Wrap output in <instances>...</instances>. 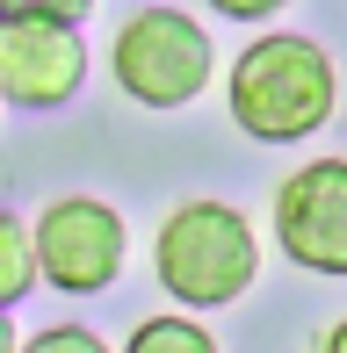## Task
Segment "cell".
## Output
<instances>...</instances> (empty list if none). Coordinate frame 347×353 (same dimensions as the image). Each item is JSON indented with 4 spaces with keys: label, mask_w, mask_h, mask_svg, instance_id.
<instances>
[{
    "label": "cell",
    "mask_w": 347,
    "mask_h": 353,
    "mask_svg": "<svg viewBox=\"0 0 347 353\" xmlns=\"http://www.w3.org/2000/svg\"><path fill=\"white\" fill-rule=\"evenodd\" d=\"M37 260H44V281L66 288V296H94V288H109L123 274V252H131V231H123V216L109 210V202L94 195H66L51 202L37 223Z\"/></svg>",
    "instance_id": "obj_4"
},
{
    "label": "cell",
    "mask_w": 347,
    "mask_h": 353,
    "mask_svg": "<svg viewBox=\"0 0 347 353\" xmlns=\"http://www.w3.org/2000/svg\"><path fill=\"white\" fill-rule=\"evenodd\" d=\"M87 8L94 0H0V14H51V22H73V29L87 22Z\"/></svg>",
    "instance_id": "obj_9"
},
{
    "label": "cell",
    "mask_w": 347,
    "mask_h": 353,
    "mask_svg": "<svg viewBox=\"0 0 347 353\" xmlns=\"http://www.w3.org/2000/svg\"><path fill=\"white\" fill-rule=\"evenodd\" d=\"M275 238L304 274H347V159H311L275 188Z\"/></svg>",
    "instance_id": "obj_5"
},
{
    "label": "cell",
    "mask_w": 347,
    "mask_h": 353,
    "mask_svg": "<svg viewBox=\"0 0 347 353\" xmlns=\"http://www.w3.org/2000/svg\"><path fill=\"white\" fill-rule=\"evenodd\" d=\"M326 353H347V317H340L333 332H326Z\"/></svg>",
    "instance_id": "obj_12"
},
{
    "label": "cell",
    "mask_w": 347,
    "mask_h": 353,
    "mask_svg": "<svg viewBox=\"0 0 347 353\" xmlns=\"http://www.w3.org/2000/svg\"><path fill=\"white\" fill-rule=\"evenodd\" d=\"M210 8L225 14V22H268V14L290 8V0H210Z\"/></svg>",
    "instance_id": "obj_11"
},
{
    "label": "cell",
    "mask_w": 347,
    "mask_h": 353,
    "mask_svg": "<svg viewBox=\"0 0 347 353\" xmlns=\"http://www.w3.org/2000/svg\"><path fill=\"white\" fill-rule=\"evenodd\" d=\"M29 281H44V260H37V231L22 216H0V310L29 296Z\"/></svg>",
    "instance_id": "obj_7"
},
{
    "label": "cell",
    "mask_w": 347,
    "mask_h": 353,
    "mask_svg": "<svg viewBox=\"0 0 347 353\" xmlns=\"http://www.w3.org/2000/svg\"><path fill=\"white\" fill-rule=\"evenodd\" d=\"M152 267H160L167 296L196 303V310H225V303L246 296V281L261 267V245H254V223L232 202H181L160 223Z\"/></svg>",
    "instance_id": "obj_2"
},
{
    "label": "cell",
    "mask_w": 347,
    "mask_h": 353,
    "mask_svg": "<svg viewBox=\"0 0 347 353\" xmlns=\"http://www.w3.org/2000/svg\"><path fill=\"white\" fill-rule=\"evenodd\" d=\"M87 79V51L73 22L51 14H0V94L15 108H66Z\"/></svg>",
    "instance_id": "obj_6"
},
{
    "label": "cell",
    "mask_w": 347,
    "mask_h": 353,
    "mask_svg": "<svg viewBox=\"0 0 347 353\" xmlns=\"http://www.w3.org/2000/svg\"><path fill=\"white\" fill-rule=\"evenodd\" d=\"M131 353H217L210 332H196L188 317H145L131 332Z\"/></svg>",
    "instance_id": "obj_8"
},
{
    "label": "cell",
    "mask_w": 347,
    "mask_h": 353,
    "mask_svg": "<svg viewBox=\"0 0 347 353\" xmlns=\"http://www.w3.org/2000/svg\"><path fill=\"white\" fill-rule=\"evenodd\" d=\"M225 101H232V123L261 144H304L311 130L333 123V101H340V72L326 58V43L311 37H261L232 58V79H225Z\"/></svg>",
    "instance_id": "obj_1"
},
{
    "label": "cell",
    "mask_w": 347,
    "mask_h": 353,
    "mask_svg": "<svg viewBox=\"0 0 347 353\" xmlns=\"http://www.w3.org/2000/svg\"><path fill=\"white\" fill-rule=\"evenodd\" d=\"M29 353H102V339L80 332V325H51V332H37V339H29Z\"/></svg>",
    "instance_id": "obj_10"
},
{
    "label": "cell",
    "mask_w": 347,
    "mask_h": 353,
    "mask_svg": "<svg viewBox=\"0 0 347 353\" xmlns=\"http://www.w3.org/2000/svg\"><path fill=\"white\" fill-rule=\"evenodd\" d=\"M109 72L131 94L138 108H188L217 72L210 29L181 8H138L131 22L116 29V51H109Z\"/></svg>",
    "instance_id": "obj_3"
}]
</instances>
